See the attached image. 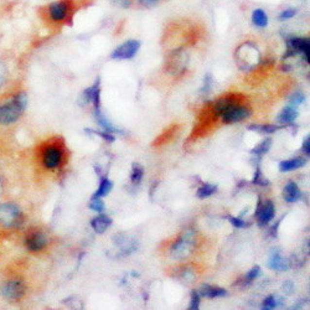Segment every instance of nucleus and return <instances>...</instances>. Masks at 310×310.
<instances>
[{"mask_svg":"<svg viewBox=\"0 0 310 310\" xmlns=\"http://www.w3.org/2000/svg\"><path fill=\"white\" fill-rule=\"evenodd\" d=\"M89 208L93 211H96V212H98V213L103 212V211H104V202L102 201V199H101V197L92 196L91 202H89Z\"/></svg>","mask_w":310,"mask_h":310,"instance_id":"28","label":"nucleus"},{"mask_svg":"<svg viewBox=\"0 0 310 310\" xmlns=\"http://www.w3.org/2000/svg\"><path fill=\"white\" fill-rule=\"evenodd\" d=\"M268 267L271 269H273V271L284 272L287 271V269H289L291 262H289L288 259H284L279 252H274L273 255L271 256V258H269Z\"/></svg>","mask_w":310,"mask_h":310,"instance_id":"16","label":"nucleus"},{"mask_svg":"<svg viewBox=\"0 0 310 310\" xmlns=\"http://www.w3.org/2000/svg\"><path fill=\"white\" fill-rule=\"evenodd\" d=\"M200 295L210 298V299H215V298H221V296L227 295V291L220 287H215V285L204 284L200 289Z\"/></svg>","mask_w":310,"mask_h":310,"instance_id":"17","label":"nucleus"},{"mask_svg":"<svg viewBox=\"0 0 310 310\" xmlns=\"http://www.w3.org/2000/svg\"><path fill=\"white\" fill-rule=\"evenodd\" d=\"M305 164H307V159L305 158H294V159H289V160H283L279 163V172H293V170L303 168Z\"/></svg>","mask_w":310,"mask_h":310,"instance_id":"19","label":"nucleus"},{"mask_svg":"<svg viewBox=\"0 0 310 310\" xmlns=\"http://www.w3.org/2000/svg\"><path fill=\"white\" fill-rule=\"evenodd\" d=\"M283 288H284V291H288L287 293L291 294L292 292H293V283H292V282H285V284L283 285Z\"/></svg>","mask_w":310,"mask_h":310,"instance_id":"41","label":"nucleus"},{"mask_svg":"<svg viewBox=\"0 0 310 310\" xmlns=\"http://www.w3.org/2000/svg\"><path fill=\"white\" fill-rule=\"evenodd\" d=\"M304 101H305L304 94H303L302 92H295V93H293L291 100H289V103H291L292 105H294V107H296V105L304 103Z\"/></svg>","mask_w":310,"mask_h":310,"instance_id":"34","label":"nucleus"},{"mask_svg":"<svg viewBox=\"0 0 310 310\" xmlns=\"http://www.w3.org/2000/svg\"><path fill=\"white\" fill-rule=\"evenodd\" d=\"M216 191H217L216 185H212V184H204V185L200 186V188L197 189L196 195L199 199H206V197L211 196V195H213Z\"/></svg>","mask_w":310,"mask_h":310,"instance_id":"24","label":"nucleus"},{"mask_svg":"<svg viewBox=\"0 0 310 310\" xmlns=\"http://www.w3.org/2000/svg\"><path fill=\"white\" fill-rule=\"evenodd\" d=\"M283 197L287 202H295L302 197V191L295 183L289 181L283 190Z\"/></svg>","mask_w":310,"mask_h":310,"instance_id":"18","label":"nucleus"},{"mask_svg":"<svg viewBox=\"0 0 310 310\" xmlns=\"http://www.w3.org/2000/svg\"><path fill=\"white\" fill-rule=\"evenodd\" d=\"M252 22L258 28H266L268 25V15L263 9H255L252 13Z\"/></svg>","mask_w":310,"mask_h":310,"instance_id":"21","label":"nucleus"},{"mask_svg":"<svg viewBox=\"0 0 310 310\" xmlns=\"http://www.w3.org/2000/svg\"><path fill=\"white\" fill-rule=\"evenodd\" d=\"M271 147H272V139L268 138L266 139V140L262 141V143H259L257 147L253 148V149L251 150V153H252L253 155H263L266 154V153H268V150L271 149Z\"/></svg>","mask_w":310,"mask_h":310,"instance_id":"26","label":"nucleus"},{"mask_svg":"<svg viewBox=\"0 0 310 310\" xmlns=\"http://www.w3.org/2000/svg\"><path fill=\"white\" fill-rule=\"evenodd\" d=\"M44 165L49 169H55L62 161V152L56 147L47 148L44 153Z\"/></svg>","mask_w":310,"mask_h":310,"instance_id":"12","label":"nucleus"},{"mask_svg":"<svg viewBox=\"0 0 310 310\" xmlns=\"http://www.w3.org/2000/svg\"><path fill=\"white\" fill-rule=\"evenodd\" d=\"M28 105V96L25 93H19L9 103L0 105V123L9 124L15 122Z\"/></svg>","mask_w":310,"mask_h":310,"instance_id":"1","label":"nucleus"},{"mask_svg":"<svg viewBox=\"0 0 310 310\" xmlns=\"http://www.w3.org/2000/svg\"><path fill=\"white\" fill-rule=\"evenodd\" d=\"M302 152L304 153L305 156H309L310 155V136H307L303 140V147Z\"/></svg>","mask_w":310,"mask_h":310,"instance_id":"38","label":"nucleus"},{"mask_svg":"<svg viewBox=\"0 0 310 310\" xmlns=\"http://www.w3.org/2000/svg\"><path fill=\"white\" fill-rule=\"evenodd\" d=\"M233 105H236V102L233 98L224 97V98H221V100H219L216 103H215V108L213 109H215V113H216L217 116H222L224 112L228 111L230 108H232Z\"/></svg>","mask_w":310,"mask_h":310,"instance_id":"20","label":"nucleus"},{"mask_svg":"<svg viewBox=\"0 0 310 310\" xmlns=\"http://www.w3.org/2000/svg\"><path fill=\"white\" fill-rule=\"evenodd\" d=\"M280 304V299H278L277 296L274 295H269L268 298L263 300V304H262V309L263 310H272L274 308L279 307Z\"/></svg>","mask_w":310,"mask_h":310,"instance_id":"27","label":"nucleus"},{"mask_svg":"<svg viewBox=\"0 0 310 310\" xmlns=\"http://www.w3.org/2000/svg\"><path fill=\"white\" fill-rule=\"evenodd\" d=\"M93 103L94 109L101 108V87H100V78L94 82L93 86L88 87L83 91L81 96V104H88Z\"/></svg>","mask_w":310,"mask_h":310,"instance_id":"9","label":"nucleus"},{"mask_svg":"<svg viewBox=\"0 0 310 310\" xmlns=\"http://www.w3.org/2000/svg\"><path fill=\"white\" fill-rule=\"evenodd\" d=\"M274 215H276V208H274L273 202H262L260 199L258 200V205L257 208H256L255 217L257 219L259 226H264V224H267L268 222H271L272 220L274 219Z\"/></svg>","mask_w":310,"mask_h":310,"instance_id":"7","label":"nucleus"},{"mask_svg":"<svg viewBox=\"0 0 310 310\" xmlns=\"http://www.w3.org/2000/svg\"><path fill=\"white\" fill-rule=\"evenodd\" d=\"M212 85H213V78L211 73H207L204 78V86L201 88V93H208L212 88Z\"/></svg>","mask_w":310,"mask_h":310,"instance_id":"33","label":"nucleus"},{"mask_svg":"<svg viewBox=\"0 0 310 310\" xmlns=\"http://www.w3.org/2000/svg\"><path fill=\"white\" fill-rule=\"evenodd\" d=\"M6 80V69L1 62H0V86L5 82Z\"/></svg>","mask_w":310,"mask_h":310,"instance_id":"40","label":"nucleus"},{"mask_svg":"<svg viewBox=\"0 0 310 310\" xmlns=\"http://www.w3.org/2000/svg\"><path fill=\"white\" fill-rule=\"evenodd\" d=\"M143 175H144V169L143 166L138 163H134L132 165V174H130V180L133 184H139L143 179Z\"/></svg>","mask_w":310,"mask_h":310,"instance_id":"25","label":"nucleus"},{"mask_svg":"<svg viewBox=\"0 0 310 310\" xmlns=\"http://www.w3.org/2000/svg\"><path fill=\"white\" fill-rule=\"evenodd\" d=\"M296 14H298V10H296L295 8H288L280 11V14L278 17H279L280 21H285V20H289L292 19V17H294Z\"/></svg>","mask_w":310,"mask_h":310,"instance_id":"31","label":"nucleus"},{"mask_svg":"<svg viewBox=\"0 0 310 310\" xmlns=\"http://www.w3.org/2000/svg\"><path fill=\"white\" fill-rule=\"evenodd\" d=\"M260 276V268L258 266L253 267L251 271L248 272V273L246 274V277H244V284H249V283H252L253 280L257 279L258 277Z\"/></svg>","mask_w":310,"mask_h":310,"instance_id":"30","label":"nucleus"},{"mask_svg":"<svg viewBox=\"0 0 310 310\" xmlns=\"http://www.w3.org/2000/svg\"><path fill=\"white\" fill-rule=\"evenodd\" d=\"M91 132H93L94 134H97V136H100L101 138L104 139L105 141H109V143H112V141H114V136L112 133H108V132H104V130H102V132H97V130H92Z\"/></svg>","mask_w":310,"mask_h":310,"instance_id":"35","label":"nucleus"},{"mask_svg":"<svg viewBox=\"0 0 310 310\" xmlns=\"http://www.w3.org/2000/svg\"><path fill=\"white\" fill-rule=\"evenodd\" d=\"M46 244H47V238L40 232L33 233V235H30L28 238H26V247H28V249L29 251H31V252L41 251Z\"/></svg>","mask_w":310,"mask_h":310,"instance_id":"13","label":"nucleus"},{"mask_svg":"<svg viewBox=\"0 0 310 310\" xmlns=\"http://www.w3.org/2000/svg\"><path fill=\"white\" fill-rule=\"evenodd\" d=\"M138 3L144 8H152L160 3V0H138Z\"/></svg>","mask_w":310,"mask_h":310,"instance_id":"39","label":"nucleus"},{"mask_svg":"<svg viewBox=\"0 0 310 310\" xmlns=\"http://www.w3.org/2000/svg\"><path fill=\"white\" fill-rule=\"evenodd\" d=\"M296 118H298V109L294 105L289 104L279 112L277 117V122L282 125L292 124Z\"/></svg>","mask_w":310,"mask_h":310,"instance_id":"14","label":"nucleus"},{"mask_svg":"<svg viewBox=\"0 0 310 310\" xmlns=\"http://www.w3.org/2000/svg\"><path fill=\"white\" fill-rule=\"evenodd\" d=\"M3 194V184H1V180H0V196Z\"/></svg>","mask_w":310,"mask_h":310,"instance_id":"42","label":"nucleus"},{"mask_svg":"<svg viewBox=\"0 0 310 310\" xmlns=\"http://www.w3.org/2000/svg\"><path fill=\"white\" fill-rule=\"evenodd\" d=\"M252 183L255 184V185H259V186L269 185V181L263 176V174H262V172H260V169H259V166H257V168H256L255 177H253Z\"/></svg>","mask_w":310,"mask_h":310,"instance_id":"29","label":"nucleus"},{"mask_svg":"<svg viewBox=\"0 0 310 310\" xmlns=\"http://www.w3.org/2000/svg\"><path fill=\"white\" fill-rule=\"evenodd\" d=\"M228 221L231 222V224H232V226H235V227H237V228L246 227V222H244L242 219H240V217L228 216Z\"/></svg>","mask_w":310,"mask_h":310,"instance_id":"36","label":"nucleus"},{"mask_svg":"<svg viewBox=\"0 0 310 310\" xmlns=\"http://www.w3.org/2000/svg\"><path fill=\"white\" fill-rule=\"evenodd\" d=\"M111 224H112L111 217L107 216V215H104V213H102V212L91 220L92 228L94 230V232L100 233V235L104 233L105 231H107V228H109V226H111Z\"/></svg>","mask_w":310,"mask_h":310,"instance_id":"15","label":"nucleus"},{"mask_svg":"<svg viewBox=\"0 0 310 310\" xmlns=\"http://www.w3.org/2000/svg\"><path fill=\"white\" fill-rule=\"evenodd\" d=\"M200 293L197 291L191 292V299H190V305L189 309L190 310H197L200 308Z\"/></svg>","mask_w":310,"mask_h":310,"instance_id":"32","label":"nucleus"},{"mask_svg":"<svg viewBox=\"0 0 310 310\" xmlns=\"http://www.w3.org/2000/svg\"><path fill=\"white\" fill-rule=\"evenodd\" d=\"M242 49H243V51L247 55H242V53L237 52L238 65L243 69H252L255 65H257L258 60H259V53H258L257 49L255 46H252L249 42L242 45Z\"/></svg>","mask_w":310,"mask_h":310,"instance_id":"6","label":"nucleus"},{"mask_svg":"<svg viewBox=\"0 0 310 310\" xmlns=\"http://www.w3.org/2000/svg\"><path fill=\"white\" fill-rule=\"evenodd\" d=\"M302 55L307 64L310 61V41L308 37H289L287 39V52L284 58Z\"/></svg>","mask_w":310,"mask_h":310,"instance_id":"3","label":"nucleus"},{"mask_svg":"<svg viewBox=\"0 0 310 310\" xmlns=\"http://www.w3.org/2000/svg\"><path fill=\"white\" fill-rule=\"evenodd\" d=\"M22 221L21 212L14 204L0 205V224L5 227H17Z\"/></svg>","mask_w":310,"mask_h":310,"instance_id":"4","label":"nucleus"},{"mask_svg":"<svg viewBox=\"0 0 310 310\" xmlns=\"http://www.w3.org/2000/svg\"><path fill=\"white\" fill-rule=\"evenodd\" d=\"M69 11V3L67 0L61 1H53L49 5V15L52 21H64L67 17Z\"/></svg>","mask_w":310,"mask_h":310,"instance_id":"11","label":"nucleus"},{"mask_svg":"<svg viewBox=\"0 0 310 310\" xmlns=\"http://www.w3.org/2000/svg\"><path fill=\"white\" fill-rule=\"evenodd\" d=\"M282 125H276V124H253L249 125L248 129L253 130V132H257L259 134H273L278 130L282 129Z\"/></svg>","mask_w":310,"mask_h":310,"instance_id":"22","label":"nucleus"},{"mask_svg":"<svg viewBox=\"0 0 310 310\" xmlns=\"http://www.w3.org/2000/svg\"><path fill=\"white\" fill-rule=\"evenodd\" d=\"M111 3L113 4V5L119 6V8L127 9L133 4V0H111Z\"/></svg>","mask_w":310,"mask_h":310,"instance_id":"37","label":"nucleus"},{"mask_svg":"<svg viewBox=\"0 0 310 310\" xmlns=\"http://www.w3.org/2000/svg\"><path fill=\"white\" fill-rule=\"evenodd\" d=\"M195 247V235L192 231H186L181 237L174 242L170 248V255L174 259H183L188 257Z\"/></svg>","mask_w":310,"mask_h":310,"instance_id":"2","label":"nucleus"},{"mask_svg":"<svg viewBox=\"0 0 310 310\" xmlns=\"http://www.w3.org/2000/svg\"><path fill=\"white\" fill-rule=\"evenodd\" d=\"M140 49V41L138 40H128L124 44L114 49L111 53V57L113 60H130L138 53Z\"/></svg>","mask_w":310,"mask_h":310,"instance_id":"5","label":"nucleus"},{"mask_svg":"<svg viewBox=\"0 0 310 310\" xmlns=\"http://www.w3.org/2000/svg\"><path fill=\"white\" fill-rule=\"evenodd\" d=\"M24 293H25V287H24L22 282L17 279L9 280L1 288V294L9 300L20 299L24 295Z\"/></svg>","mask_w":310,"mask_h":310,"instance_id":"8","label":"nucleus"},{"mask_svg":"<svg viewBox=\"0 0 310 310\" xmlns=\"http://www.w3.org/2000/svg\"><path fill=\"white\" fill-rule=\"evenodd\" d=\"M113 189V183L109 180L108 177H101V183H100V188L97 189V191L93 194V197H104L112 191Z\"/></svg>","mask_w":310,"mask_h":310,"instance_id":"23","label":"nucleus"},{"mask_svg":"<svg viewBox=\"0 0 310 310\" xmlns=\"http://www.w3.org/2000/svg\"><path fill=\"white\" fill-rule=\"evenodd\" d=\"M249 116H251V109L247 108V107H240V105L236 104L233 105L232 108L224 112L221 117L224 123L231 124V123L241 122L243 119L248 118Z\"/></svg>","mask_w":310,"mask_h":310,"instance_id":"10","label":"nucleus"}]
</instances>
